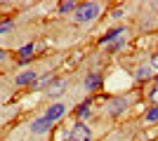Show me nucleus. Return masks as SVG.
I'll use <instances>...</instances> for the list:
<instances>
[{
    "instance_id": "nucleus-6",
    "label": "nucleus",
    "mask_w": 158,
    "mask_h": 141,
    "mask_svg": "<svg viewBox=\"0 0 158 141\" xmlns=\"http://www.w3.org/2000/svg\"><path fill=\"white\" fill-rule=\"evenodd\" d=\"M64 113H66V106H64V104H59V101H57V104H52V106L47 108L45 118H47V120H50V122H57V120H59V118H61V115H64Z\"/></svg>"
},
{
    "instance_id": "nucleus-9",
    "label": "nucleus",
    "mask_w": 158,
    "mask_h": 141,
    "mask_svg": "<svg viewBox=\"0 0 158 141\" xmlns=\"http://www.w3.org/2000/svg\"><path fill=\"white\" fill-rule=\"evenodd\" d=\"M99 85H102V75H99V73H90V75L85 78V89H87V92L97 89Z\"/></svg>"
},
{
    "instance_id": "nucleus-1",
    "label": "nucleus",
    "mask_w": 158,
    "mask_h": 141,
    "mask_svg": "<svg viewBox=\"0 0 158 141\" xmlns=\"http://www.w3.org/2000/svg\"><path fill=\"white\" fill-rule=\"evenodd\" d=\"M99 14V2H80L73 12V19L78 24H87V21H94Z\"/></svg>"
},
{
    "instance_id": "nucleus-18",
    "label": "nucleus",
    "mask_w": 158,
    "mask_h": 141,
    "mask_svg": "<svg viewBox=\"0 0 158 141\" xmlns=\"http://www.w3.org/2000/svg\"><path fill=\"white\" fill-rule=\"evenodd\" d=\"M149 66H151L153 71H158V52H156V54L151 57V61H149Z\"/></svg>"
},
{
    "instance_id": "nucleus-14",
    "label": "nucleus",
    "mask_w": 158,
    "mask_h": 141,
    "mask_svg": "<svg viewBox=\"0 0 158 141\" xmlns=\"http://www.w3.org/2000/svg\"><path fill=\"white\" fill-rule=\"evenodd\" d=\"M76 7H78V5H76L73 0H61V2H59V12H61V14H66V12H76Z\"/></svg>"
},
{
    "instance_id": "nucleus-11",
    "label": "nucleus",
    "mask_w": 158,
    "mask_h": 141,
    "mask_svg": "<svg viewBox=\"0 0 158 141\" xmlns=\"http://www.w3.org/2000/svg\"><path fill=\"white\" fill-rule=\"evenodd\" d=\"M64 85H66L64 80H54L52 85H50V89H47V92H50V96H52V99L61 96V94H64Z\"/></svg>"
},
{
    "instance_id": "nucleus-3",
    "label": "nucleus",
    "mask_w": 158,
    "mask_h": 141,
    "mask_svg": "<svg viewBox=\"0 0 158 141\" xmlns=\"http://www.w3.org/2000/svg\"><path fill=\"white\" fill-rule=\"evenodd\" d=\"M125 28L123 26H116V28H111L106 35H102L99 38V45H111V42H116V40H120V38H125Z\"/></svg>"
},
{
    "instance_id": "nucleus-19",
    "label": "nucleus",
    "mask_w": 158,
    "mask_h": 141,
    "mask_svg": "<svg viewBox=\"0 0 158 141\" xmlns=\"http://www.w3.org/2000/svg\"><path fill=\"white\" fill-rule=\"evenodd\" d=\"M149 99H151V101H156V104H158V87H153L151 92H149Z\"/></svg>"
},
{
    "instance_id": "nucleus-23",
    "label": "nucleus",
    "mask_w": 158,
    "mask_h": 141,
    "mask_svg": "<svg viewBox=\"0 0 158 141\" xmlns=\"http://www.w3.org/2000/svg\"><path fill=\"white\" fill-rule=\"evenodd\" d=\"M156 87H158V73H156Z\"/></svg>"
},
{
    "instance_id": "nucleus-12",
    "label": "nucleus",
    "mask_w": 158,
    "mask_h": 141,
    "mask_svg": "<svg viewBox=\"0 0 158 141\" xmlns=\"http://www.w3.org/2000/svg\"><path fill=\"white\" fill-rule=\"evenodd\" d=\"M50 85H52V75L47 73V75H43L40 80H35L31 87H33V89H45V87H50Z\"/></svg>"
},
{
    "instance_id": "nucleus-8",
    "label": "nucleus",
    "mask_w": 158,
    "mask_h": 141,
    "mask_svg": "<svg viewBox=\"0 0 158 141\" xmlns=\"http://www.w3.org/2000/svg\"><path fill=\"white\" fill-rule=\"evenodd\" d=\"M33 52H35V47H33V42L31 45H24L19 49V54H17V59H19V64H28L31 61V57H33Z\"/></svg>"
},
{
    "instance_id": "nucleus-22",
    "label": "nucleus",
    "mask_w": 158,
    "mask_h": 141,
    "mask_svg": "<svg viewBox=\"0 0 158 141\" xmlns=\"http://www.w3.org/2000/svg\"><path fill=\"white\" fill-rule=\"evenodd\" d=\"M153 7H156V10H158V0H156V2H153Z\"/></svg>"
},
{
    "instance_id": "nucleus-15",
    "label": "nucleus",
    "mask_w": 158,
    "mask_h": 141,
    "mask_svg": "<svg viewBox=\"0 0 158 141\" xmlns=\"http://www.w3.org/2000/svg\"><path fill=\"white\" fill-rule=\"evenodd\" d=\"M144 118H146V122H156V120H158V104L151 108V111H146Z\"/></svg>"
},
{
    "instance_id": "nucleus-16",
    "label": "nucleus",
    "mask_w": 158,
    "mask_h": 141,
    "mask_svg": "<svg viewBox=\"0 0 158 141\" xmlns=\"http://www.w3.org/2000/svg\"><path fill=\"white\" fill-rule=\"evenodd\" d=\"M123 45H125V38H120V40L111 42V45H109V52H118V49H120Z\"/></svg>"
},
{
    "instance_id": "nucleus-4",
    "label": "nucleus",
    "mask_w": 158,
    "mask_h": 141,
    "mask_svg": "<svg viewBox=\"0 0 158 141\" xmlns=\"http://www.w3.org/2000/svg\"><path fill=\"white\" fill-rule=\"evenodd\" d=\"M125 108H127L125 96H116V99L109 101V113H111V115H123V113H125Z\"/></svg>"
},
{
    "instance_id": "nucleus-7",
    "label": "nucleus",
    "mask_w": 158,
    "mask_h": 141,
    "mask_svg": "<svg viewBox=\"0 0 158 141\" xmlns=\"http://www.w3.org/2000/svg\"><path fill=\"white\" fill-rule=\"evenodd\" d=\"M14 82H17V85H33V82H35V71H24V73H19L17 75V78H14Z\"/></svg>"
},
{
    "instance_id": "nucleus-10",
    "label": "nucleus",
    "mask_w": 158,
    "mask_h": 141,
    "mask_svg": "<svg viewBox=\"0 0 158 141\" xmlns=\"http://www.w3.org/2000/svg\"><path fill=\"white\" fill-rule=\"evenodd\" d=\"M151 75H153V68L149 66V64H144V66H139L137 71H135V78H137V80H151Z\"/></svg>"
},
{
    "instance_id": "nucleus-17",
    "label": "nucleus",
    "mask_w": 158,
    "mask_h": 141,
    "mask_svg": "<svg viewBox=\"0 0 158 141\" xmlns=\"http://www.w3.org/2000/svg\"><path fill=\"white\" fill-rule=\"evenodd\" d=\"M7 31H12V21H10V19L0 21V35H2V33H7Z\"/></svg>"
},
{
    "instance_id": "nucleus-20",
    "label": "nucleus",
    "mask_w": 158,
    "mask_h": 141,
    "mask_svg": "<svg viewBox=\"0 0 158 141\" xmlns=\"http://www.w3.org/2000/svg\"><path fill=\"white\" fill-rule=\"evenodd\" d=\"M111 17H116V19H120V17H123V10H113V14Z\"/></svg>"
},
{
    "instance_id": "nucleus-13",
    "label": "nucleus",
    "mask_w": 158,
    "mask_h": 141,
    "mask_svg": "<svg viewBox=\"0 0 158 141\" xmlns=\"http://www.w3.org/2000/svg\"><path fill=\"white\" fill-rule=\"evenodd\" d=\"M76 118H78V122H83L85 118H90V101L87 104H80L78 111H76Z\"/></svg>"
},
{
    "instance_id": "nucleus-5",
    "label": "nucleus",
    "mask_w": 158,
    "mask_h": 141,
    "mask_svg": "<svg viewBox=\"0 0 158 141\" xmlns=\"http://www.w3.org/2000/svg\"><path fill=\"white\" fill-rule=\"evenodd\" d=\"M52 125H54V122H50L45 115H43V118H38V120L31 122V132H33V134H45V132H50Z\"/></svg>"
},
{
    "instance_id": "nucleus-2",
    "label": "nucleus",
    "mask_w": 158,
    "mask_h": 141,
    "mask_svg": "<svg viewBox=\"0 0 158 141\" xmlns=\"http://www.w3.org/2000/svg\"><path fill=\"white\" fill-rule=\"evenodd\" d=\"M90 139H92V132H90V127H87L85 122L71 125V129H69V141H90Z\"/></svg>"
},
{
    "instance_id": "nucleus-21",
    "label": "nucleus",
    "mask_w": 158,
    "mask_h": 141,
    "mask_svg": "<svg viewBox=\"0 0 158 141\" xmlns=\"http://www.w3.org/2000/svg\"><path fill=\"white\" fill-rule=\"evenodd\" d=\"M5 57H7V54H5V49H0V61L5 59Z\"/></svg>"
}]
</instances>
